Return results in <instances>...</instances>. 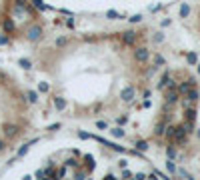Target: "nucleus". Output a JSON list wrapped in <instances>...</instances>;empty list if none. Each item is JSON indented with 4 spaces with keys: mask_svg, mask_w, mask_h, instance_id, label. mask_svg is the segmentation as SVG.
<instances>
[{
    "mask_svg": "<svg viewBox=\"0 0 200 180\" xmlns=\"http://www.w3.org/2000/svg\"><path fill=\"white\" fill-rule=\"evenodd\" d=\"M134 58H136V62H140V64L148 62V58H150V52H148V48H144V46L136 48V50H134Z\"/></svg>",
    "mask_w": 200,
    "mask_h": 180,
    "instance_id": "f257e3e1",
    "label": "nucleus"
},
{
    "mask_svg": "<svg viewBox=\"0 0 200 180\" xmlns=\"http://www.w3.org/2000/svg\"><path fill=\"white\" fill-rule=\"evenodd\" d=\"M186 128H184V124H182V126H174V136H172V140H174V142H178V144H182L186 140Z\"/></svg>",
    "mask_w": 200,
    "mask_h": 180,
    "instance_id": "f03ea898",
    "label": "nucleus"
},
{
    "mask_svg": "<svg viewBox=\"0 0 200 180\" xmlns=\"http://www.w3.org/2000/svg\"><path fill=\"white\" fill-rule=\"evenodd\" d=\"M2 132H4L6 138H14L16 134H20V128L16 126V124H4V126H2Z\"/></svg>",
    "mask_w": 200,
    "mask_h": 180,
    "instance_id": "7ed1b4c3",
    "label": "nucleus"
},
{
    "mask_svg": "<svg viewBox=\"0 0 200 180\" xmlns=\"http://www.w3.org/2000/svg\"><path fill=\"white\" fill-rule=\"evenodd\" d=\"M194 84H196V82H194V78L186 80V82H182V84H180V86H178V88H176V90H178V94H182V96H184V94H186V92L192 88Z\"/></svg>",
    "mask_w": 200,
    "mask_h": 180,
    "instance_id": "20e7f679",
    "label": "nucleus"
},
{
    "mask_svg": "<svg viewBox=\"0 0 200 180\" xmlns=\"http://www.w3.org/2000/svg\"><path fill=\"white\" fill-rule=\"evenodd\" d=\"M178 100V90L176 88H168V92H166V104H174V102Z\"/></svg>",
    "mask_w": 200,
    "mask_h": 180,
    "instance_id": "39448f33",
    "label": "nucleus"
},
{
    "mask_svg": "<svg viewBox=\"0 0 200 180\" xmlns=\"http://www.w3.org/2000/svg\"><path fill=\"white\" fill-rule=\"evenodd\" d=\"M120 98H122L124 102H130L132 98H134V88H132V86H126V88L120 92Z\"/></svg>",
    "mask_w": 200,
    "mask_h": 180,
    "instance_id": "423d86ee",
    "label": "nucleus"
},
{
    "mask_svg": "<svg viewBox=\"0 0 200 180\" xmlns=\"http://www.w3.org/2000/svg\"><path fill=\"white\" fill-rule=\"evenodd\" d=\"M40 36H42V28H40V26H32V28L28 30V38H30V40H40Z\"/></svg>",
    "mask_w": 200,
    "mask_h": 180,
    "instance_id": "0eeeda50",
    "label": "nucleus"
},
{
    "mask_svg": "<svg viewBox=\"0 0 200 180\" xmlns=\"http://www.w3.org/2000/svg\"><path fill=\"white\" fill-rule=\"evenodd\" d=\"M122 40H124V44H134V42H136V34H134L132 30H128V32L122 34Z\"/></svg>",
    "mask_w": 200,
    "mask_h": 180,
    "instance_id": "6e6552de",
    "label": "nucleus"
},
{
    "mask_svg": "<svg viewBox=\"0 0 200 180\" xmlns=\"http://www.w3.org/2000/svg\"><path fill=\"white\" fill-rule=\"evenodd\" d=\"M184 98H186V100H190V102H196L198 98H200V94H198V90H196V88H190V90H188L186 94H184Z\"/></svg>",
    "mask_w": 200,
    "mask_h": 180,
    "instance_id": "1a4fd4ad",
    "label": "nucleus"
},
{
    "mask_svg": "<svg viewBox=\"0 0 200 180\" xmlns=\"http://www.w3.org/2000/svg\"><path fill=\"white\" fill-rule=\"evenodd\" d=\"M2 28H4V32H8V34H10V32H14V22L10 18H4L2 20Z\"/></svg>",
    "mask_w": 200,
    "mask_h": 180,
    "instance_id": "9d476101",
    "label": "nucleus"
},
{
    "mask_svg": "<svg viewBox=\"0 0 200 180\" xmlns=\"http://www.w3.org/2000/svg\"><path fill=\"white\" fill-rule=\"evenodd\" d=\"M54 108H56V110H64V108H66V100L60 98V96H56L54 98Z\"/></svg>",
    "mask_w": 200,
    "mask_h": 180,
    "instance_id": "9b49d317",
    "label": "nucleus"
},
{
    "mask_svg": "<svg viewBox=\"0 0 200 180\" xmlns=\"http://www.w3.org/2000/svg\"><path fill=\"white\" fill-rule=\"evenodd\" d=\"M184 114H186V120H190V122H194V120H196V110H194V108H188Z\"/></svg>",
    "mask_w": 200,
    "mask_h": 180,
    "instance_id": "f8f14e48",
    "label": "nucleus"
},
{
    "mask_svg": "<svg viewBox=\"0 0 200 180\" xmlns=\"http://www.w3.org/2000/svg\"><path fill=\"white\" fill-rule=\"evenodd\" d=\"M186 60H188V64H196V62H198L196 52H188V54H186Z\"/></svg>",
    "mask_w": 200,
    "mask_h": 180,
    "instance_id": "ddd939ff",
    "label": "nucleus"
},
{
    "mask_svg": "<svg viewBox=\"0 0 200 180\" xmlns=\"http://www.w3.org/2000/svg\"><path fill=\"white\" fill-rule=\"evenodd\" d=\"M110 134H112V136H116V138H122V136H124V130H122L120 126H116V128H112V130H110Z\"/></svg>",
    "mask_w": 200,
    "mask_h": 180,
    "instance_id": "4468645a",
    "label": "nucleus"
},
{
    "mask_svg": "<svg viewBox=\"0 0 200 180\" xmlns=\"http://www.w3.org/2000/svg\"><path fill=\"white\" fill-rule=\"evenodd\" d=\"M34 142H36V140H34ZM34 142H28V144H24V146H22V148H20V150H18V156H24V154H26V152H28V150H30V146H34Z\"/></svg>",
    "mask_w": 200,
    "mask_h": 180,
    "instance_id": "2eb2a0df",
    "label": "nucleus"
},
{
    "mask_svg": "<svg viewBox=\"0 0 200 180\" xmlns=\"http://www.w3.org/2000/svg\"><path fill=\"white\" fill-rule=\"evenodd\" d=\"M188 14H190V6H188V4H182V6H180V16L186 18Z\"/></svg>",
    "mask_w": 200,
    "mask_h": 180,
    "instance_id": "dca6fc26",
    "label": "nucleus"
},
{
    "mask_svg": "<svg viewBox=\"0 0 200 180\" xmlns=\"http://www.w3.org/2000/svg\"><path fill=\"white\" fill-rule=\"evenodd\" d=\"M18 64H20V66H22L24 70H30V68H32L30 60H26V58H20V60H18Z\"/></svg>",
    "mask_w": 200,
    "mask_h": 180,
    "instance_id": "f3484780",
    "label": "nucleus"
},
{
    "mask_svg": "<svg viewBox=\"0 0 200 180\" xmlns=\"http://www.w3.org/2000/svg\"><path fill=\"white\" fill-rule=\"evenodd\" d=\"M136 148H138L140 152L148 150V142H146V140H138V142H136Z\"/></svg>",
    "mask_w": 200,
    "mask_h": 180,
    "instance_id": "a211bd4d",
    "label": "nucleus"
},
{
    "mask_svg": "<svg viewBox=\"0 0 200 180\" xmlns=\"http://www.w3.org/2000/svg\"><path fill=\"white\" fill-rule=\"evenodd\" d=\"M166 170H168L170 174L176 172V166H174V162H172V158H168V162H166Z\"/></svg>",
    "mask_w": 200,
    "mask_h": 180,
    "instance_id": "6ab92c4d",
    "label": "nucleus"
},
{
    "mask_svg": "<svg viewBox=\"0 0 200 180\" xmlns=\"http://www.w3.org/2000/svg\"><path fill=\"white\" fill-rule=\"evenodd\" d=\"M164 130H166V124L162 122V124H158V126H156V130H154V134H156V136H162V134H164Z\"/></svg>",
    "mask_w": 200,
    "mask_h": 180,
    "instance_id": "aec40b11",
    "label": "nucleus"
},
{
    "mask_svg": "<svg viewBox=\"0 0 200 180\" xmlns=\"http://www.w3.org/2000/svg\"><path fill=\"white\" fill-rule=\"evenodd\" d=\"M66 44H68V38H66V36H60V38L56 40V46H58V48H62V46H66Z\"/></svg>",
    "mask_w": 200,
    "mask_h": 180,
    "instance_id": "412c9836",
    "label": "nucleus"
},
{
    "mask_svg": "<svg viewBox=\"0 0 200 180\" xmlns=\"http://www.w3.org/2000/svg\"><path fill=\"white\" fill-rule=\"evenodd\" d=\"M154 64H156V66H164V58H162L160 54H156V56H154Z\"/></svg>",
    "mask_w": 200,
    "mask_h": 180,
    "instance_id": "4be33fe9",
    "label": "nucleus"
},
{
    "mask_svg": "<svg viewBox=\"0 0 200 180\" xmlns=\"http://www.w3.org/2000/svg\"><path fill=\"white\" fill-rule=\"evenodd\" d=\"M32 2H34V6L38 8V10H46V8H48L46 4H42V0H32Z\"/></svg>",
    "mask_w": 200,
    "mask_h": 180,
    "instance_id": "5701e85b",
    "label": "nucleus"
},
{
    "mask_svg": "<svg viewBox=\"0 0 200 180\" xmlns=\"http://www.w3.org/2000/svg\"><path fill=\"white\" fill-rule=\"evenodd\" d=\"M28 100H30V102H38V94H36L34 90H30V92H28Z\"/></svg>",
    "mask_w": 200,
    "mask_h": 180,
    "instance_id": "b1692460",
    "label": "nucleus"
},
{
    "mask_svg": "<svg viewBox=\"0 0 200 180\" xmlns=\"http://www.w3.org/2000/svg\"><path fill=\"white\" fill-rule=\"evenodd\" d=\"M166 154H168V158H172V160H174V158H176V150L172 148V146H168V148H166Z\"/></svg>",
    "mask_w": 200,
    "mask_h": 180,
    "instance_id": "393cba45",
    "label": "nucleus"
},
{
    "mask_svg": "<svg viewBox=\"0 0 200 180\" xmlns=\"http://www.w3.org/2000/svg\"><path fill=\"white\" fill-rule=\"evenodd\" d=\"M106 16H108V18H112V20H114V18H118V12H114V10H108V12H106Z\"/></svg>",
    "mask_w": 200,
    "mask_h": 180,
    "instance_id": "a878e982",
    "label": "nucleus"
},
{
    "mask_svg": "<svg viewBox=\"0 0 200 180\" xmlns=\"http://www.w3.org/2000/svg\"><path fill=\"white\" fill-rule=\"evenodd\" d=\"M38 90H40V92H48V84H46V82H40V84H38Z\"/></svg>",
    "mask_w": 200,
    "mask_h": 180,
    "instance_id": "bb28decb",
    "label": "nucleus"
},
{
    "mask_svg": "<svg viewBox=\"0 0 200 180\" xmlns=\"http://www.w3.org/2000/svg\"><path fill=\"white\" fill-rule=\"evenodd\" d=\"M142 20V16L140 14H134V16H130V22H140Z\"/></svg>",
    "mask_w": 200,
    "mask_h": 180,
    "instance_id": "cd10ccee",
    "label": "nucleus"
},
{
    "mask_svg": "<svg viewBox=\"0 0 200 180\" xmlns=\"http://www.w3.org/2000/svg\"><path fill=\"white\" fill-rule=\"evenodd\" d=\"M176 172L180 174V176H184V178H190V174H188L186 170H182V168H180V170H178V168H176Z\"/></svg>",
    "mask_w": 200,
    "mask_h": 180,
    "instance_id": "c85d7f7f",
    "label": "nucleus"
},
{
    "mask_svg": "<svg viewBox=\"0 0 200 180\" xmlns=\"http://www.w3.org/2000/svg\"><path fill=\"white\" fill-rule=\"evenodd\" d=\"M96 128L104 130V128H106V122H102V120H98V122H96Z\"/></svg>",
    "mask_w": 200,
    "mask_h": 180,
    "instance_id": "c756f323",
    "label": "nucleus"
},
{
    "mask_svg": "<svg viewBox=\"0 0 200 180\" xmlns=\"http://www.w3.org/2000/svg\"><path fill=\"white\" fill-rule=\"evenodd\" d=\"M122 176H124V178H132V176H134V174H132L130 170H124V172H122Z\"/></svg>",
    "mask_w": 200,
    "mask_h": 180,
    "instance_id": "7c9ffc66",
    "label": "nucleus"
},
{
    "mask_svg": "<svg viewBox=\"0 0 200 180\" xmlns=\"http://www.w3.org/2000/svg\"><path fill=\"white\" fill-rule=\"evenodd\" d=\"M16 6H20V8H24V6H26V0H16Z\"/></svg>",
    "mask_w": 200,
    "mask_h": 180,
    "instance_id": "2f4dec72",
    "label": "nucleus"
},
{
    "mask_svg": "<svg viewBox=\"0 0 200 180\" xmlns=\"http://www.w3.org/2000/svg\"><path fill=\"white\" fill-rule=\"evenodd\" d=\"M0 44H8V38L6 36H0Z\"/></svg>",
    "mask_w": 200,
    "mask_h": 180,
    "instance_id": "473e14b6",
    "label": "nucleus"
},
{
    "mask_svg": "<svg viewBox=\"0 0 200 180\" xmlns=\"http://www.w3.org/2000/svg\"><path fill=\"white\" fill-rule=\"evenodd\" d=\"M4 148H6V142H4V140H2V138H0V152H2Z\"/></svg>",
    "mask_w": 200,
    "mask_h": 180,
    "instance_id": "72a5a7b5",
    "label": "nucleus"
},
{
    "mask_svg": "<svg viewBox=\"0 0 200 180\" xmlns=\"http://www.w3.org/2000/svg\"><path fill=\"white\" fill-rule=\"evenodd\" d=\"M136 178H138V180H144V178H146V174H142V172H138V174H136Z\"/></svg>",
    "mask_w": 200,
    "mask_h": 180,
    "instance_id": "f704fd0d",
    "label": "nucleus"
},
{
    "mask_svg": "<svg viewBox=\"0 0 200 180\" xmlns=\"http://www.w3.org/2000/svg\"><path fill=\"white\" fill-rule=\"evenodd\" d=\"M196 134H198V138H200V130H198V132H196Z\"/></svg>",
    "mask_w": 200,
    "mask_h": 180,
    "instance_id": "c9c22d12",
    "label": "nucleus"
},
{
    "mask_svg": "<svg viewBox=\"0 0 200 180\" xmlns=\"http://www.w3.org/2000/svg\"><path fill=\"white\" fill-rule=\"evenodd\" d=\"M198 72H200V64H198Z\"/></svg>",
    "mask_w": 200,
    "mask_h": 180,
    "instance_id": "e433bc0d",
    "label": "nucleus"
}]
</instances>
